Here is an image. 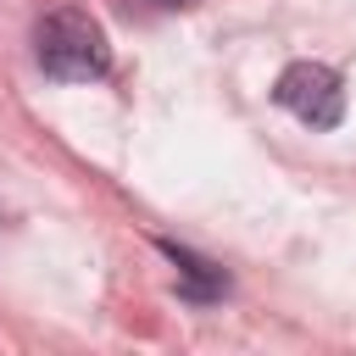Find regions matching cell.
Masks as SVG:
<instances>
[{
  "label": "cell",
  "mask_w": 356,
  "mask_h": 356,
  "mask_svg": "<svg viewBox=\"0 0 356 356\" xmlns=\"http://www.w3.org/2000/svg\"><path fill=\"white\" fill-rule=\"evenodd\" d=\"M33 56H39V67H44L50 78H61V83H89V78H100V72L111 67L106 28H100L89 11H78V6L50 11V17L33 28Z\"/></svg>",
  "instance_id": "6da1fadb"
},
{
  "label": "cell",
  "mask_w": 356,
  "mask_h": 356,
  "mask_svg": "<svg viewBox=\"0 0 356 356\" xmlns=\"http://www.w3.org/2000/svg\"><path fill=\"white\" fill-rule=\"evenodd\" d=\"M273 100L289 117H300L306 128H339V117H345V83L323 61H289L273 83Z\"/></svg>",
  "instance_id": "7a4b0ae2"
},
{
  "label": "cell",
  "mask_w": 356,
  "mask_h": 356,
  "mask_svg": "<svg viewBox=\"0 0 356 356\" xmlns=\"http://www.w3.org/2000/svg\"><path fill=\"white\" fill-rule=\"evenodd\" d=\"M161 250L172 256V267H178V278H184V295H189V300H217V295L228 289V278H222V267H211L206 256H195V250H184V245H172V239H161Z\"/></svg>",
  "instance_id": "3957f363"
},
{
  "label": "cell",
  "mask_w": 356,
  "mask_h": 356,
  "mask_svg": "<svg viewBox=\"0 0 356 356\" xmlns=\"http://www.w3.org/2000/svg\"><path fill=\"white\" fill-rule=\"evenodd\" d=\"M156 6H189V0H156Z\"/></svg>",
  "instance_id": "277c9868"
}]
</instances>
